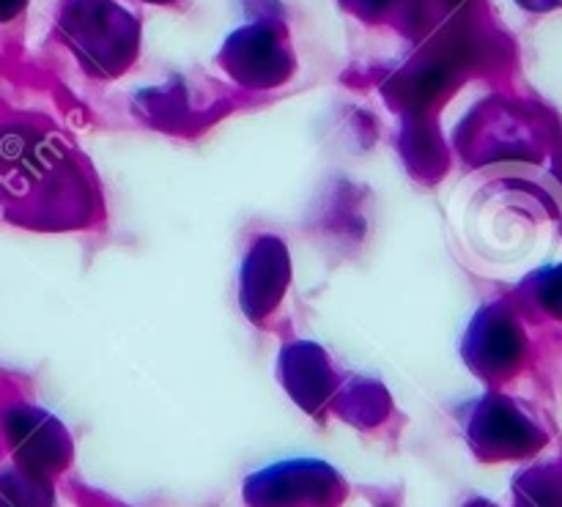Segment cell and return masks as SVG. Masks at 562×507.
I'll return each instance as SVG.
<instances>
[{
	"mask_svg": "<svg viewBox=\"0 0 562 507\" xmlns=\"http://www.w3.org/2000/svg\"><path fill=\"white\" fill-rule=\"evenodd\" d=\"M22 3H25V0H0V20H9V16H14L16 11L22 9Z\"/></svg>",
	"mask_w": 562,
	"mask_h": 507,
	"instance_id": "6da1fadb",
	"label": "cell"
}]
</instances>
